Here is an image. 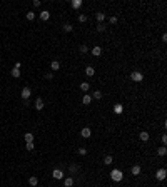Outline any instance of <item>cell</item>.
Here are the masks:
<instances>
[{
  "label": "cell",
  "instance_id": "cell-1",
  "mask_svg": "<svg viewBox=\"0 0 167 187\" xmlns=\"http://www.w3.org/2000/svg\"><path fill=\"white\" fill-rule=\"evenodd\" d=\"M110 179L114 182H120L124 179V172L122 171H119V169H114V171L110 172Z\"/></svg>",
  "mask_w": 167,
  "mask_h": 187
},
{
  "label": "cell",
  "instance_id": "cell-2",
  "mask_svg": "<svg viewBox=\"0 0 167 187\" xmlns=\"http://www.w3.org/2000/svg\"><path fill=\"white\" fill-rule=\"evenodd\" d=\"M130 80H134V82H142V80H144V74H142V72H132V74H130Z\"/></svg>",
  "mask_w": 167,
  "mask_h": 187
},
{
  "label": "cell",
  "instance_id": "cell-3",
  "mask_svg": "<svg viewBox=\"0 0 167 187\" xmlns=\"http://www.w3.org/2000/svg\"><path fill=\"white\" fill-rule=\"evenodd\" d=\"M166 176H167V171H166V169H159V171L156 172V179H157V181H164V179H166Z\"/></svg>",
  "mask_w": 167,
  "mask_h": 187
},
{
  "label": "cell",
  "instance_id": "cell-4",
  "mask_svg": "<svg viewBox=\"0 0 167 187\" xmlns=\"http://www.w3.org/2000/svg\"><path fill=\"white\" fill-rule=\"evenodd\" d=\"M30 95H32V90H30L28 87H23V89H22V99H23V100H28V97H30Z\"/></svg>",
  "mask_w": 167,
  "mask_h": 187
},
{
  "label": "cell",
  "instance_id": "cell-5",
  "mask_svg": "<svg viewBox=\"0 0 167 187\" xmlns=\"http://www.w3.org/2000/svg\"><path fill=\"white\" fill-rule=\"evenodd\" d=\"M80 135H82L84 139H89L90 135H92V130H90L89 127H85V129H82V132H80Z\"/></svg>",
  "mask_w": 167,
  "mask_h": 187
},
{
  "label": "cell",
  "instance_id": "cell-6",
  "mask_svg": "<svg viewBox=\"0 0 167 187\" xmlns=\"http://www.w3.org/2000/svg\"><path fill=\"white\" fill-rule=\"evenodd\" d=\"M95 18H97L99 23H102L104 20H105V13H104V12H97V13H95Z\"/></svg>",
  "mask_w": 167,
  "mask_h": 187
},
{
  "label": "cell",
  "instance_id": "cell-7",
  "mask_svg": "<svg viewBox=\"0 0 167 187\" xmlns=\"http://www.w3.org/2000/svg\"><path fill=\"white\" fill-rule=\"evenodd\" d=\"M90 102H92V95H89V94H85V95L82 97V104H84V105H89Z\"/></svg>",
  "mask_w": 167,
  "mask_h": 187
},
{
  "label": "cell",
  "instance_id": "cell-8",
  "mask_svg": "<svg viewBox=\"0 0 167 187\" xmlns=\"http://www.w3.org/2000/svg\"><path fill=\"white\" fill-rule=\"evenodd\" d=\"M33 107H35L37 110H42V109H44V100L37 99V100H35V104H33Z\"/></svg>",
  "mask_w": 167,
  "mask_h": 187
},
{
  "label": "cell",
  "instance_id": "cell-9",
  "mask_svg": "<svg viewBox=\"0 0 167 187\" xmlns=\"http://www.w3.org/2000/svg\"><path fill=\"white\" fill-rule=\"evenodd\" d=\"M52 176L55 177V179H64V172H62L60 169H55V171L52 172Z\"/></svg>",
  "mask_w": 167,
  "mask_h": 187
},
{
  "label": "cell",
  "instance_id": "cell-10",
  "mask_svg": "<svg viewBox=\"0 0 167 187\" xmlns=\"http://www.w3.org/2000/svg\"><path fill=\"white\" fill-rule=\"evenodd\" d=\"M92 55H94V57H99V55H102V49H100L99 45L92 49Z\"/></svg>",
  "mask_w": 167,
  "mask_h": 187
},
{
  "label": "cell",
  "instance_id": "cell-11",
  "mask_svg": "<svg viewBox=\"0 0 167 187\" xmlns=\"http://www.w3.org/2000/svg\"><path fill=\"white\" fill-rule=\"evenodd\" d=\"M80 7H82V0H72V8L79 10Z\"/></svg>",
  "mask_w": 167,
  "mask_h": 187
},
{
  "label": "cell",
  "instance_id": "cell-12",
  "mask_svg": "<svg viewBox=\"0 0 167 187\" xmlns=\"http://www.w3.org/2000/svg\"><path fill=\"white\" fill-rule=\"evenodd\" d=\"M64 186H65V187H72V186H74V179H72V177H67V179H64Z\"/></svg>",
  "mask_w": 167,
  "mask_h": 187
},
{
  "label": "cell",
  "instance_id": "cell-13",
  "mask_svg": "<svg viewBox=\"0 0 167 187\" xmlns=\"http://www.w3.org/2000/svg\"><path fill=\"white\" fill-rule=\"evenodd\" d=\"M139 139L142 140V142H147V140H149V132H140L139 134Z\"/></svg>",
  "mask_w": 167,
  "mask_h": 187
},
{
  "label": "cell",
  "instance_id": "cell-14",
  "mask_svg": "<svg viewBox=\"0 0 167 187\" xmlns=\"http://www.w3.org/2000/svg\"><path fill=\"white\" fill-rule=\"evenodd\" d=\"M130 172H132V176H139L140 174V165H134L132 169H130Z\"/></svg>",
  "mask_w": 167,
  "mask_h": 187
},
{
  "label": "cell",
  "instance_id": "cell-15",
  "mask_svg": "<svg viewBox=\"0 0 167 187\" xmlns=\"http://www.w3.org/2000/svg\"><path fill=\"white\" fill-rule=\"evenodd\" d=\"M28 184H30V186H32V187H35V186H37V184H39V179H37V177H35V176H32V177H30V179H28Z\"/></svg>",
  "mask_w": 167,
  "mask_h": 187
},
{
  "label": "cell",
  "instance_id": "cell-16",
  "mask_svg": "<svg viewBox=\"0 0 167 187\" xmlns=\"http://www.w3.org/2000/svg\"><path fill=\"white\" fill-rule=\"evenodd\" d=\"M166 154H167V149H166V145H164V147H159V149H157V155H161V157H164Z\"/></svg>",
  "mask_w": 167,
  "mask_h": 187
},
{
  "label": "cell",
  "instance_id": "cell-17",
  "mask_svg": "<svg viewBox=\"0 0 167 187\" xmlns=\"http://www.w3.org/2000/svg\"><path fill=\"white\" fill-rule=\"evenodd\" d=\"M23 139H25V142H33V134L32 132H27L25 135H23Z\"/></svg>",
  "mask_w": 167,
  "mask_h": 187
},
{
  "label": "cell",
  "instance_id": "cell-18",
  "mask_svg": "<svg viewBox=\"0 0 167 187\" xmlns=\"http://www.w3.org/2000/svg\"><path fill=\"white\" fill-rule=\"evenodd\" d=\"M50 69H52V70H59V69H60V62L54 60L52 64H50Z\"/></svg>",
  "mask_w": 167,
  "mask_h": 187
},
{
  "label": "cell",
  "instance_id": "cell-19",
  "mask_svg": "<svg viewBox=\"0 0 167 187\" xmlns=\"http://www.w3.org/2000/svg\"><path fill=\"white\" fill-rule=\"evenodd\" d=\"M69 171H70V174H75L77 171H80V165H75V164H72L70 167H69Z\"/></svg>",
  "mask_w": 167,
  "mask_h": 187
},
{
  "label": "cell",
  "instance_id": "cell-20",
  "mask_svg": "<svg viewBox=\"0 0 167 187\" xmlns=\"http://www.w3.org/2000/svg\"><path fill=\"white\" fill-rule=\"evenodd\" d=\"M10 74H12V77H15V79H17V77H20V69H15V67H13Z\"/></svg>",
  "mask_w": 167,
  "mask_h": 187
},
{
  "label": "cell",
  "instance_id": "cell-21",
  "mask_svg": "<svg viewBox=\"0 0 167 187\" xmlns=\"http://www.w3.org/2000/svg\"><path fill=\"white\" fill-rule=\"evenodd\" d=\"M79 52H80V54H87V52H89V47H87L85 44H82L80 47H79Z\"/></svg>",
  "mask_w": 167,
  "mask_h": 187
},
{
  "label": "cell",
  "instance_id": "cell-22",
  "mask_svg": "<svg viewBox=\"0 0 167 187\" xmlns=\"http://www.w3.org/2000/svg\"><path fill=\"white\" fill-rule=\"evenodd\" d=\"M85 74H87L89 77H92V75L95 74V69H94V67H87V69H85Z\"/></svg>",
  "mask_w": 167,
  "mask_h": 187
},
{
  "label": "cell",
  "instance_id": "cell-23",
  "mask_svg": "<svg viewBox=\"0 0 167 187\" xmlns=\"http://www.w3.org/2000/svg\"><path fill=\"white\" fill-rule=\"evenodd\" d=\"M122 110H124V107H122L120 104L114 105V112H115V114H122Z\"/></svg>",
  "mask_w": 167,
  "mask_h": 187
},
{
  "label": "cell",
  "instance_id": "cell-24",
  "mask_svg": "<svg viewBox=\"0 0 167 187\" xmlns=\"http://www.w3.org/2000/svg\"><path fill=\"white\" fill-rule=\"evenodd\" d=\"M90 89V84L89 82H84V84H80V90H84V92H87Z\"/></svg>",
  "mask_w": 167,
  "mask_h": 187
},
{
  "label": "cell",
  "instance_id": "cell-25",
  "mask_svg": "<svg viewBox=\"0 0 167 187\" xmlns=\"http://www.w3.org/2000/svg\"><path fill=\"white\" fill-rule=\"evenodd\" d=\"M40 18H42V20H49V18H50V13H49L47 10H44L42 13H40Z\"/></svg>",
  "mask_w": 167,
  "mask_h": 187
},
{
  "label": "cell",
  "instance_id": "cell-26",
  "mask_svg": "<svg viewBox=\"0 0 167 187\" xmlns=\"http://www.w3.org/2000/svg\"><path fill=\"white\" fill-rule=\"evenodd\" d=\"M112 162H114V159H112V155H105V157H104V164L110 165Z\"/></svg>",
  "mask_w": 167,
  "mask_h": 187
},
{
  "label": "cell",
  "instance_id": "cell-27",
  "mask_svg": "<svg viewBox=\"0 0 167 187\" xmlns=\"http://www.w3.org/2000/svg\"><path fill=\"white\" fill-rule=\"evenodd\" d=\"M72 30H74V27L70 23H65V25H64V32H72Z\"/></svg>",
  "mask_w": 167,
  "mask_h": 187
},
{
  "label": "cell",
  "instance_id": "cell-28",
  "mask_svg": "<svg viewBox=\"0 0 167 187\" xmlns=\"http://www.w3.org/2000/svg\"><path fill=\"white\" fill-rule=\"evenodd\" d=\"M97 32H105V25H104V23H99V25H97Z\"/></svg>",
  "mask_w": 167,
  "mask_h": 187
},
{
  "label": "cell",
  "instance_id": "cell-29",
  "mask_svg": "<svg viewBox=\"0 0 167 187\" xmlns=\"http://www.w3.org/2000/svg\"><path fill=\"white\" fill-rule=\"evenodd\" d=\"M25 147H27V150H33V149H35V144H33V142H27Z\"/></svg>",
  "mask_w": 167,
  "mask_h": 187
},
{
  "label": "cell",
  "instance_id": "cell-30",
  "mask_svg": "<svg viewBox=\"0 0 167 187\" xmlns=\"http://www.w3.org/2000/svg\"><path fill=\"white\" fill-rule=\"evenodd\" d=\"M94 99H102V92L100 90H95L94 92Z\"/></svg>",
  "mask_w": 167,
  "mask_h": 187
},
{
  "label": "cell",
  "instance_id": "cell-31",
  "mask_svg": "<svg viewBox=\"0 0 167 187\" xmlns=\"http://www.w3.org/2000/svg\"><path fill=\"white\" fill-rule=\"evenodd\" d=\"M77 152H79L80 155H85V154H87V149H85V147H80V149L77 150Z\"/></svg>",
  "mask_w": 167,
  "mask_h": 187
},
{
  "label": "cell",
  "instance_id": "cell-32",
  "mask_svg": "<svg viewBox=\"0 0 167 187\" xmlns=\"http://www.w3.org/2000/svg\"><path fill=\"white\" fill-rule=\"evenodd\" d=\"M27 18L28 20H33V18H35V13H33V12H27Z\"/></svg>",
  "mask_w": 167,
  "mask_h": 187
},
{
  "label": "cell",
  "instance_id": "cell-33",
  "mask_svg": "<svg viewBox=\"0 0 167 187\" xmlns=\"http://www.w3.org/2000/svg\"><path fill=\"white\" fill-rule=\"evenodd\" d=\"M87 18H89V17H87V15H84V13L79 17V20H80V22H87Z\"/></svg>",
  "mask_w": 167,
  "mask_h": 187
},
{
  "label": "cell",
  "instance_id": "cell-34",
  "mask_svg": "<svg viewBox=\"0 0 167 187\" xmlns=\"http://www.w3.org/2000/svg\"><path fill=\"white\" fill-rule=\"evenodd\" d=\"M45 79H47V80H52V79H54V74H52V72H49V74L45 75Z\"/></svg>",
  "mask_w": 167,
  "mask_h": 187
},
{
  "label": "cell",
  "instance_id": "cell-35",
  "mask_svg": "<svg viewBox=\"0 0 167 187\" xmlns=\"http://www.w3.org/2000/svg\"><path fill=\"white\" fill-rule=\"evenodd\" d=\"M109 20H110V23H112V25H114V23H117V17L114 15V17H110V18H109Z\"/></svg>",
  "mask_w": 167,
  "mask_h": 187
},
{
  "label": "cell",
  "instance_id": "cell-36",
  "mask_svg": "<svg viewBox=\"0 0 167 187\" xmlns=\"http://www.w3.org/2000/svg\"><path fill=\"white\" fill-rule=\"evenodd\" d=\"M162 144H164V145H166V144H167V135H166V134L162 135Z\"/></svg>",
  "mask_w": 167,
  "mask_h": 187
},
{
  "label": "cell",
  "instance_id": "cell-37",
  "mask_svg": "<svg viewBox=\"0 0 167 187\" xmlns=\"http://www.w3.org/2000/svg\"><path fill=\"white\" fill-rule=\"evenodd\" d=\"M33 7H40V0H33Z\"/></svg>",
  "mask_w": 167,
  "mask_h": 187
}]
</instances>
